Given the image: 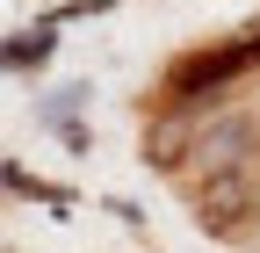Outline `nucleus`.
Masks as SVG:
<instances>
[{"mask_svg":"<svg viewBox=\"0 0 260 253\" xmlns=\"http://www.w3.org/2000/svg\"><path fill=\"white\" fill-rule=\"evenodd\" d=\"M109 8V0H65V8H51L44 22H80V15H102Z\"/></svg>","mask_w":260,"mask_h":253,"instance_id":"0eeeda50","label":"nucleus"},{"mask_svg":"<svg viewBox=\"0 0 260 253\" xmlns=\"http://www.w3.org/2000/svg\"><path fill=\"white\" fill-rule=\"evenodd\" d=\"M253 181H260V160H253Z\"/></svg>","mask_w":260,"mask_h":253,"instance_id":"6e6552de","label":"nucleus"},{"mask_svg":"<svg viewBox=\"0 0 260 253\" xmlns=\"http://www.w3.org/2000/svg\"><path fill=\"white\" fill-rule=\"evenodd\" d=\"M260 160V116H246V109H217V116H203V138H195V181H210V174H246Z\"/></svg>","mask_w":260,"mask_h":253,"instance_id":"f03ea898","label":"nucleus"},{"mask_svg":"<svg viewBox=\"0 0 260 253\" xmlns=\"http://www.w3.org/2000/svg\"><path fill=\"white\" fill-rule=\"evenodd\" d=\"M58 51V22H37V29H15L8 37V66H44Z\"/></svg>","mask_w":260,"mask_h":253,"instance_id":"39448f33","label":"nucleus"},{"mask_svg":"<svg viewBox=\"0 0 260 253\" xmlns=\"http://www.w3.org/2000/svg\"><path fill=\"white\" fill-rule=\"evenodd\" d=\"M8 188H15V196H37V203H65V188H44V181H29L15 160H8Z\"/></svg>","mask_w":260,"mask_h":253,"instance_id":"423d86ee","label":"nucleus"},{"mask_svg":"<svg viewBox=\"0 0 260 253\" xmlns=\"http://www.w3.org/2000/svg\"><path fill=\"white\" fill-rule=\"evenodd\" d=\"M246 66H253L246 44H203V51H181L174 66H167V80H159V94H167L159 109H203V102H224V94H232V80H239Z\"/></svg>","mask_w":260,"mask_h":253,"instance_id":"f257e3e1","label":"nucleus"},{"mask_svg":"<svg viewBox=\"0 0 260 253\" xmlns=\"http://www.w3.org/2000/svg\"><path fill=\"white\" fill-rule=\"evenodd\" d=\"M195 138H203V116L195 109H159L152 123H145V167H188L195 160Z\"/></svg>","mask_w":260,"mask_h":253,"instance_id":"20e7f679","label":"nucleus"},{"mask_svg":"<svg viewBox=\"0 0 260 253\" xmlns=\"http://www.w3.org/2000/svg\"><path fill=\"white\" fill-rule=\"evenodd\" d=\"M188 203H195V225L203 232H239L260 210V181H253V167L246 174H210V181L188 188Z\"/></svg>","mask_w":260,"mask_h":253,"instance_id":"7ed1b4c3","label":"nucleus"}]
</instances>
